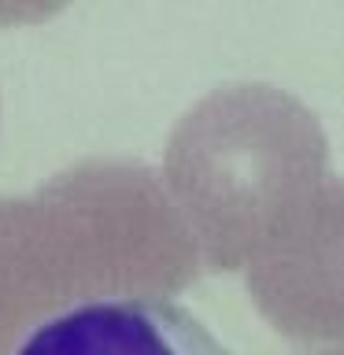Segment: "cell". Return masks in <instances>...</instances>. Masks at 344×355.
Returning <instances> with one entry per match:
<instances>
[{
	"label": "cell",
	"mask_w": 344,
	"mask_h": 355,
	"mask_svg": "<svg viewBox=\"0 0 344 355\" xmlns=\"http://www.w3.org/2000/svg\"><path fill=\"white\" fill-rule=\"evenodd\" d=\"M326 182L329 141L315 111L259 82L196 100L163 155V185L211 270H244Z\"/></svg>",
	"instance_id": "1"
},
{
	"label": "cell",
	"mask_w": 344,
	"mask_h": 355,
	"mask_svg": "<svg viewBox=\"0 0 344 355\" xmlns=\"http://www.w3.org/2000/svg\"><path fill=\"white\" fill-rule=\"evenodd\" d=\"M60 311L166 300L200 252L163 178L133 159H85L30 193Z\"/></svg>",
	"instance_id": "2"
},
{
	"label": "cell",
	"mask_w": 344,
	"mask_h": 355,
	"mask_svg": "<svg viewBox=\"0 0 344 355\" xmlns=\"http://www.w3.org/2000/svg\"><path fill=\"white\" fill-rule=\"evenodd\" d=\"M255 311L289 340L344 344V182H329L244 266Z\"/></svg>",
	"instance_id": "3"
},
{
	"label": "cell",
	"mask_w": 344,
	"mask_h": 355,
	"mask_svg": "<svg viewBox=\"0 0 344 355\" xmlns=\"http://www.w3.org/2000/svg\"><path fill=\"white\" fill-rule=\"evenodd\" d=\"M15 355H233L200 318L166 300L89 304L41 322Z\"/></svg>",
	"instance_id": "4"
},
{
	"label": "cell",
	"mask_w": 344,
	"mask_h": 355,
	"mask_svg": "<svg viewBox=\"0 0 344 355\" xmlns=\"http://www.w3.org/2000/svg\"><path fill=\"white\" fill-rule=\"evenodd\" d=\"M60 315L30 196H0V355Z\"/></svg>",
	"instance_id": "5"
},
{
	"label": "cell",
	"mask_w": 344,
	"mask_h": 355,
	"mask_svg": "<svg viewBox=\"0 0 344 355\" xmlns=\"http://www.w3.org/2000/svg\"><path fill=\"white\" fill-rule=\"evenodd\" d=\"M311 355H344V344H341V348H318V352H311Z\"/></svg>",
	"instance_id": "6"
}]
</instances>
